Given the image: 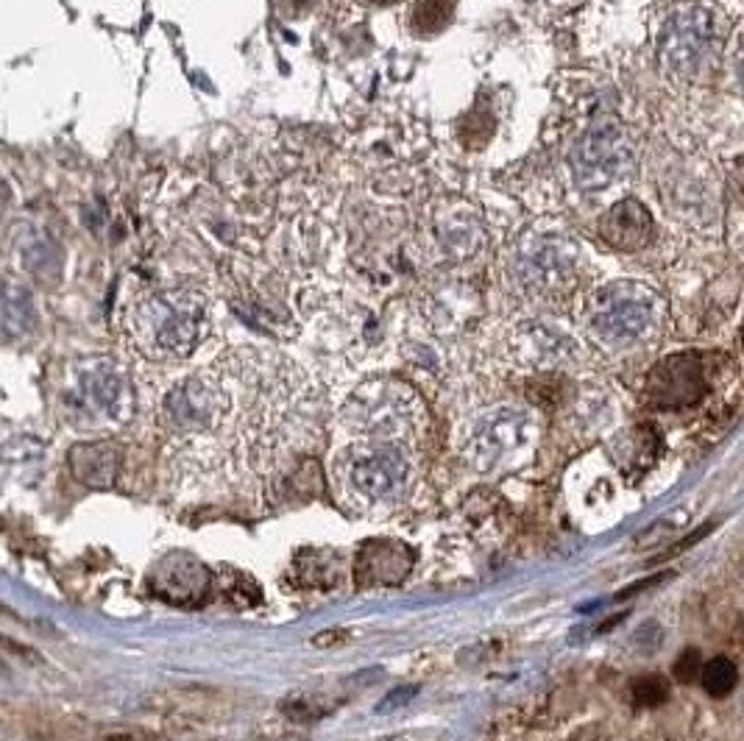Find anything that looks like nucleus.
I'll use <instances>...</instances> for the list:
<instances>
[{"label": "nucleus", "instance_id": "f257e3e1", "mask_svg": "<svg viewBox=\"0 0 744 741\" xmlns=\"http://www.w3.org/2000/svg\"><path fill=\"white\" fill-rule=\"evenodd\" d=\"M134 410L129 374L112 357H92L70 368L62 390V413L76 432L123 427Z\"/></svg>", "mask_w": 744, "mask_h": 741}, {"label": "nucleus", "instance_id": "f03ea898", "mask_svg": "<svg viewBox=\"0 0 744 741\" xmlns=\"http://www.w3.org/2000/svg\"><path fill=\"white\" fill-rule=\"evenodd\" d=\"M207 324V304L198 290L176 287L137 301L129 312L131 338L148 357L179 360L196 349Z\"/></svg>", "mask_w": 744, "mask_h": 741}, {"label": "nucleus", "instance_id": "7ed1b4c3", "mask_svg": "<svg viewBox=\"0 0 744 741\" xmlns=\"http://www.w3.org/2000/svg\"><path fill=\"white\" fill-rule=\"evenodd\" d=\"M340 421L352 435L363 438H407L421 427V402L399 382H368L343 404Z\"/></svg>", "mask_w": 744, "mask_h": 741}, {"label": "nucleus", "instance_id": "20e7f679", "mask_svg": "<svg viewBox=\"0 0 744 741\" xmlns=\"http://www.w3.org/2000/svg\"><path fill=\"white\" fill-rule=\"evenodd\" d=\"M232 410V393L215 371L184 379L162 404L165 427L179 438H207L223 429Z\"/></svg>", "mask_w": 744, "mask_h": 741}, {"label": "nucleus", "instance_id": "39448f33", "mask_svg": "<svg viewBox=\"0 0 744 741\" xmlns=\"http://www.w3.org/2000/svg\"><path fill=\"white\" fill-rule=\"evenodd\" d=\"M410 477H413V466L402 452V446H393V443L360 446V449H352L343 460L346 488L357 499L371 502V505L399 499L405 494Z\"/></svg>", "mask_w": 744, "mask_h": 741}, {"label": "nucleus", "instance_id": "423d86ee", "mask_svg": "<svg viewBox=\"0 0 744 741\" xmlns=\"http://www.w3.org/2000/svg\"><path fill=\"white\" fill-rule=\"evenodd\" d=\"M653 321L655 299L641 285L602 287L588 307V324L611 346L636 343L650 332Z\"/></svg>", "mask_w": 744, "mask_h": 741}, {"label": "nucleus", "instance_id": "0eeeda50", "mask_svg": "<svg viewBox=\"0 0 744 741\" xmlns=\"http://www.w3.org/2000/svg\"><path fill=\"white\" fill-rule=\"evenodd\" d=\"M530 432H533V418L519 407L491 410L471 427L466 438V460L483 474L496 471L530 441Z\"/></svg>", "mask_w": 744, "mask_h": 741}, {"label": "nucleus", "instance_id": "6e6552de", "mask_svg": "<svg viewBox=\"0 0 744 741\" xmlns=\"http://www.w3.org/2000/svg\"><path fill=\"white\" fill-rule=\"evenodd\" d=\"M630 168V145L614 120H600L577 140L572 170L583 190H600Z\"/></svg>", "mask_w": 744, "mask_h": 741}, {"label": "nucleus", "instance_id": "1a4fd4ad", "mask_svg": "<svg viewBox=\"0 0 744 741\" xmlns=\"http://www.w3.org/2000/svg\"><path fill=\"white\" fill-rule=\"evenodd\" d=\"M212 574L190 552H170L151 572V591L165 602L193 608L209 597Z\"/></svg>", "mask_w": 744, "mask_h": 741}, {"label": "nucleus", "instance_id": "9d476101", "mask_svg": "<svg viewBox=\"0 0 744 741\" xmlns=\"http://www.w3.org/2000/svg\"><path fill=\"white\" fill-rule=\"evenodd\" d=\"M714 45L711 17L700 9H686L675 14L661 37V59L675 73H689L703 65L705 53Z\"/></svg>", "mask_w": 744, "mask_h": 741}, {"label": "nucleus", "instance_id": "9b49d317", "mask_svg": "<svg viewBox=\"0 0 744 741\" xmlns=\"http://www.w3.org/2000/svg\"><path fill=\"white\" fill-rule=\"evenodd\" d=\"M708 388L703 360L697 354H678L655 365L647 379V396L658 407H686L694 404Z\"/></svg>", "mask_w": 744, "mask_h": 741}, {"label": "nucleus", "instance_id": "f8f14e48", "mask_svg": "<svg viewBox=\"0 0 744 741\" xmlns=\"http://www.w3.org/2000/svg\"><path fill=\"white\" fill-rule=\"evenodd\" d=\"M413 566V552L402 541L371 538L357 552L354 577L360 585H399Z\"/></svg>", "mask_w": 744, "mask_h": 741}, {"label": "nucleus", "instance_id": "ddd939ff", "mask_svg": "<svg viewBox=\"0 0 744 741\" xmlns=\"http://www.w3.org/2000/svg\"><path fill=\"white\" fill-rule=\"evenodd\" d=\"M653 215L636 198H625L602 215V240L619 251H639L653 240Z\"/></svg>", "mask_w": 744, "mask_h": 741}, {"label": "nucleus", "instance_id": "4468645a", "mask_svg": "<svg viewBox=\"0 0 744 741\" xmlns=\"http://www.w3.org/2000/svg\"><path fill=\"white\" fill-rule=\"evenodd\" d=\"M572 257L566 254L563 246H552V243H541L524 251L519 260V279L524 287L536 290V293H555L566 287L572 279Z\"/></svg>", "mask_w": 744, "mask_h": 741}, {"label": "nucleus", "instance_id": "2eb2a0df", "mask_svg": "<svg viewBox=\"0 0 744 741\" xmlns=\"http://www.w3.org/2000/svg\"><path fill=\"white\" fill-rule=\"evenodd\" d=\"M70 474L87 488H112L120 471V446L112 441L79 443L67 455Z\"/></svg>", "mask_w": 744, "mask_h": 741}, {"label": "nucleus", "instance_id": "dca6fc26", "mask_svg": "<svg viewBox=\"0 0 744 741\" xmlns=\"http://www.w3.org/2000/svg\"><path fill=\"white\" fill-rule=\"evenodd\" d=\"M457 0H416L410 9V31L416 37H435L441 34L455 14Z\"/></svg>", "mask_w": 744, "mask_h": 741}, {"label": "nucleus", "instance_id": "f3484780", "mask_svg": "<svg viewBox=\"0 0 744 741\" xmlns=\"http://www.w3.org/2000/svg\"><path fill=\"white\" fill-rule=\"evenodd\" d=\"M31 326H34L31 293L23 290V287L9 285L6 287V296H3V332H6V338L26 335Z\"/></svg>", "mask_w": 744, "mask_h": 741}, {"label": "nucleus", "instance_id": "a211bd4d", "mask_svg": "<svg viewBox=\"0 0 744 741\" xmlns=\"http://www.w3.org/2000/svg\"><path fill=\"white\" fill-rule=\"evenodd\" d=\"M736 680H739V672H736V663L728 661V658H714L703 666V675H700V683L703 689L711 694V697H725L736 689Z\"/></svg>", "mask_w": 744, "mask_h": 741}, {"label": "nucleus", "instance_id": "6ab92c4d", "mask_svg": "<svg viewBox=\"0 0 744 741\" xmlns=\"http://www.w3.org/2000/svg\"><path fill=\"white\" fill-rule=\"evenodd\" d=\"M633 702L641 708H658L669 697V680L661 675H644L633 683Z\"/></svg>", "mask_w": 744, "mask_h": 741}, {"label": "nucleus", "instance_id": "aec40b11", "mask_svg": "<svg viewBox=\"0 0 744 741\" xmlns=\"http://www.w3.org/2000/svg\"><path fill=\"white\" fill-rule=\"evenodd\" d=\"M282 711L293 719L310 722V719H321L327 714L329 705H321V697H293V700L282 702Z\"/></svg>", "mask_w": 744, "mask_h": 741}, {"label": "nucleus", "instance_id": "412c9836", "mask_svg": "<svg viewBox=\"0 0 744 741\" xmlns=\"http://www.w3.org/2000/svg\"><path fill=\"white\" fill-rule=\"evenodd\" d=\"M672 675L680 683H692L697 680V675H703V658L697 650H683L678 655V661L672 666Z\"/></svg>", "mask_w": 744, "mask_h": 741}, {"label": "nucleus", "instance_id": "4be33fe9", "mask_svg": "<svg viewBox=\"0 0 744 741\" xmlns=\"http://www.w3.org/2000/svg\"><path fill=\"white\" fill-rule=\"evenodd\" d=\"M418 691V686H402V689H393L385 700L379 702L377 711L379 714H388L393 708H399V705H407V702L413 700V694Z\"/></svg>", "mask_w": 744, "mask_h": 741}, {"label": "nucleus", "instance_id": "5701e85b", "mask_svg": "<svg viewBox=\"0 0 744 741\" xmlns=\"http://www.w3.org/2000/svg\"><path fill=\"white\" fill-rule=\"evenodd\" d=\"M346 633L343 630H329V633H321V636L313 638L315 647H332V644H343L346 641Z\"/></svg>", "mask_w": 744, "mask_h": 741}, {"label": "nucleus", "instance_id": "b1692460", "mask_svg": "<svg viewBox=\"0 0 744 741\" xmlns=\"http://www.w3.org/2000/svg\"><path fill=\"white\" fill-rule=\"evenodd\" d=\"M363 3H371V6H391V3H399V0H363Z\"/></svg>", "mask_w": 744, "mask_h": 741}, {"label": "nucleus", "instance_id": "393cba45", "mask_svg": "<svg viewBox=\"0 0 744 741\" xmlns=\"http://www.w3.org/2000/svg\"><path fill=\"white\" fill-rule=\"evenodd\" d=\"M739 81H742V87H744V51L739 53Z\"/></svg>", "mask_w": 744, "mask_h": 741}]
</instances>
